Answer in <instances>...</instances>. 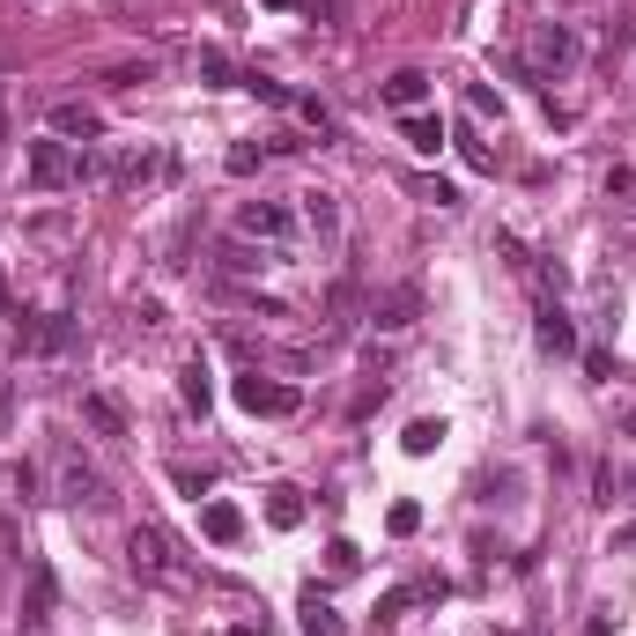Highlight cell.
Instances as JSON below:
<instances>
[{"mask_svg":"<svg viewBox=\"0 0 636 636\" xmlns=\"http://www.w3.org/2000/svg\"><path fill=\"white\" fill-rule=\"evenodd\" d=\"M570 60H577V30L570 23H540L526 38V74H563Z\"/></svg>","mask_w":636,"mask_h":636,"instance_id":"8992f818","label":"cell"},{"mask_svg":"<svg viewBox=\"0 0 636 636\" xmlns=\"http://www.w3.org/2000/svg\"><path fill=\"white\" fill-rule=\"evenodd\" d=\"M614 555H636V526H622V533H614Z\"/></svg>","mask_w":636,"mask_h":636,"instance_id":"d590c367","label":"cell"},{"mask_svg":"<svg viewBox=\"0 0 636 636\" xmlns=\"http://www.w3.org/2000/svg\"><path fill=\"white\" fill-rule=\"evenodd\" d=\"M400 134H407V141H415L422 156H437V148L452 141V126H444L437 112H400Z\"/></svg>","mask_w":636,"mask_h":636,"instance_id":"9a60e30c","label":"cell"},{"mask_svg":"<svg viewBox=\"0 0 636 636\" xmlns=\"http://www.w3.org/2000/svg\"><path fill=\"white\" fill-rule=\"evenodd\" d=\"M415 193L430 200V208H459V186H444V178H415Z\"/></svg>","mask_w":636,"mask_h":636,"instance_id":"1f68e13d","label":"cell"},{"mask_svg":"<svg viewBox=\"0 0 636 636\" xmlns=\"http://www.w3.org/2000/svg\"><path fill=\"white\" fill-rule=\"evenodd\" d=\"M415 311H422L415 289H385L378 304H370V326H378V333H400V326H415Z\"/></svg>","mask_w":636,"mask_h":636,"instance_id":"7c38bea8","label":"cell"},{"mask_svg":"<svg viewBox=\"0 0 636 636\" xmlns=\"http://www.w3.org/2000/svg\"><path fill=\"white\" fill-rule=\"evenodd\" d=\"M23 171H30V186H38V193L82 186V148H74V141H60V134H45V141H30Z\"/></svg>","mask_w":636,"mask_h":636,"instance_id":"3957f363","label":"cell"},{"mask_svg":"<svg viewBox=\"0 0 636 636\" xmlns=\"http://www.w3.org/2000/svg\"><path fill=\"white\" fill-rule=\"evenodd\" d=\"M585 636H614V614H592V622H585Z\"/></svg>","mask_w":636,"mask_h":636,"instance_id":"8d00e7d4","label":"cell"},{"mask_svg":"<svg viewBox=\"0 0 636 636\" xmlns=\"http://www.w3.org/2000/svg\"><path fill=\"white\" fill-rule=\"evenodd\" d=\"M296 222L311 230L318 245H333V237H341V200H333L326 186H318V193H304V208H296Z\"/></svg>","mask_w":636,"mask_h":636,"instance_id":"9c48e42d","label":"cell"},{"mask_svg":"<svg viewBox=\"0 0 636 636\" xmlns=\"http://www.w3.org/2000/svg\"><path fill=\"white\" fill-rule=\"evenodd\" d=\"M385 526H392V540H407V533L422 526V504H407V496H400V504L385 511Z\"/></svg>","mask_w":636,"mask_h":636,"instance_id":"f1b7e54d","label":"cell"},{"mask_svg":"<svg viewBox=\"0 0 636 636\" xmlns=\"http://www.w3.org/2000/svg\"><path fill=\"white\" fill-rule=\"evenodd\" d=\"M237 237H252V245H267V252H289L296 215L282 200H245V208H237Z\"/></svg>","mask_w":636,"mask_h":636,"instance_id":"277c9868","label":"cell"},{"mask_svg":"<svg viewBox=\"0 0 636 636\" xmlns=\"http://www.w3.org/2000/svg\"><path fill=\"white\" fill-rule=\"evenodd\" d=\"M74 333H82V326H74L67 311H45V318H15V341H23V348H38V356H60V348H74Z\"/></svg>","mask_w":636,"mask_h":636,"instance_id":"52a82bcc","label":"cell"},{"mask_svg":"<svg viewBox=\"0 0 636 636\" xmlns=\"http://www.w3.org/2000/svg\"><path fill=\"white\" fill-rule=\"evenodd\" d=\"M52 614V570L45 563H30V607H23V629H38Z\"/></svg>","mask_w":636,"mask_h":636,"instance_id":"ffe728a7","label":"cell"},{"mask_svg":"<svg viewBox=\"0 0 636 636\" xmlns=\"http://www.w3.org/2000/svg\"><path fill=\"white\" fill-rule=\"evenodd\" d=\"M82 422H89V430H97V437H134V422H126V407L119 400H112V392H82Z\"/></svg>","mask_w":636,"mask_h":636,"instance_id":"30bf717a","label":"cell"},{"mask_svg":"<svg viewBox=\"0 0 636 636\" xmlns=\"http://www.w3.org/2000/svg\"><path fill=\"white\" fill-rule=\"evenodd\" d=\"M622 193H636V171H629V163H614V171H607V200H622Z\"/></svg>","mask_w":636,"mask_h":636,"instance_id":"e575fe53","label":"cell"},{"mask_svg":"<svg viewBox=\"0 0 636 636\" xmlns=\"http://www.w3.org/2000/svg\"><path fill=\"white\" fill-rule=\"evenodd\" d=\"M267 8H311V0H267Z\"/></svg>","mask_w":636,"mask_h":636,"instance_id":"74e56055","label":"cell"},{"mask_svg":"<svg viewBox=\"0 0 636 636\" xmlns=\"http://www.w3.org/2000/svg\"><path fill=\"white\" fill-rule=\"evenodd\" d=\"M296 119L311 126V134H326V141L341 134V119H333V112H326V104H318V97H296Z\"/></svg>","mask_w":636,"mask_h":636,"instance_id":"4316f807","label":"cell"},{"mask_svg":"<svg viewBox=\"0 0 636 636\" xmlns=\"http://www.w3.org/2000/svg\"><path fill=\"white\" fill-rule=\"evenodd\" d=\"M267 526L274 533H296V526H304V496L296 489H267Z\"/></svg>","mask_w":636,"mask_h":636,"instance_id":"ac0fdd59","label":"cell"},{"mask_svg":"<svg viewBox=\"0 0 636 636\" xmlns=\"http://www.w3.org/2000/svg\"><path fill=\"white\" fill-rule=\"evenodd\" d=\"M52 481H60V504H74V511H112V481H104L74 444L52 452Z\"/></svg>","mask_w":636,"mask_h":636,"instance_id":"7a4b0ae2","label":"cell"},{"mask_svg":"<svg viewBox=\"0 0 636 636\" xmlns=\"http://www.w3.org/2000/svg\"><path fill=\"white\" fill-rule=\"evenodd\" d=\"M304 636H348V622L326 607V600H318V585L304 592Z\"/></svg>","mask_w":636,"mask_h":636,"instance_id":"d6986e66","label":"cell"},{"mask_svg":"<svg viewBox=\"0 0 636 636\" xmlns=\"http://www.w3.org/2000/svg\"><path fill=\"white\" fill-rule=\"evenodd\" d=\"M171 481H178V489H186V496H193V504H200V496H208V474H200V466H186V459L171 466Z\"/></svg>","mask_w":636,"mask_h":636,"instance_id":"d6a6232c","label":"cell"},{"mask_svg":"<svg viewBox=\"0 0 636 636\" xmlns=\"http://www.w3.org/2000/svg\"><path fill=\"white\" fill-rule=\"evenodd\" d=\"M570 8H585V0H570Z\"/></svg>","mask_w":636,"mask_h":636,"instance_id":"ab89813d","label":"cell"},{"mask_svg":"<svg viewBox=\"0 0 636 636\" xmlns=\"http://www.w3.org/2000/svg\"><path fill=\"white\" fill-rule=\"evenodd\" d=\"M282 252H259L252 237H237V245H222V274H259V267H274Z\"/></svg>","mask_w":636,"mask_h":636,"instance_id":"e0dca14e","label":"cell"},{"mask_svg":"<svg viewBox=\"0 0 636 636\" xmlns=\"http://www.w3.org/2000/svg\"><path fill=\"white\" fill-rule=\"evenodd\" d=\"M178 400H186L193 415H208V407H215V370L200 363V356H186V370H178Z\"/></svg>","mask_w":636,"mask_h":636,"instance_id":"4fadbf2b","label":"cell"},{"mask_svg":"<svg viewBox=\"0 0 636 636\" xmlns=\"http://www.w3.org/2000/svg\"><path fill=\"white\" fill-rule=\"evenodd\" d=\"M193 74L208 82V89H230V82H237V67H230L222 52H193Z\"/></svg>","mask_w":636,"mask_h":636,"instance_id":"d4e9b609","label":"cell"},{"mask_svg":"<svg viewBox=\"0 0 636 636\" xmlns=\"http://www.w3.org/2000/svg\"><path fill=\"white\" fill-rule=\"evenodd\" d=\"M533 341L548 348V356H577V326H570V311L555 304V296L533 311Z\"/></svg>","mask_w":636,"mask_h":636,"instance_id":"ba28073f","label":"cell"},{"mask_svg":"<svg viewBox=\"0 0 636 636\" xmlns=\"http://www.w3.org/2000/svg\"><path fill=\"white\" fill-rule=\"evenodd\" d=\"M200 533L215 540V548H237V540H245V511H237V504H215V496H208V504H200Z\"/></svg>","mask_w":636,"mask_h":636,"instance_id":"8fae6325","label":"cell"},{"mask_svg":"<svg viewBox=\"0 0 636 636\" xmlns=\"http://www.w3.org/2000/svg\"><path fill=\"white\" fill-rule=\"evenodd\" d=\"M326 563H333V577H356L363 555H356V540H333V548H326Z\"/></svg>","mask_w":636,"mask_h":636,"instance_id":"4dcf8cb0","label":"cell"},{"mask_svg":"<svg viewBox=\"0 0 636 636\" xmlns=\"http://www.w3.org/2000/svg\"><path fill=\"white\" fill-rule=\"evenodd\" d=\"M0 141H8V119H0Z\"/></svg>","mask_w":636,"mask_h":636,"instance_id":"f35d334b","label":"cell"},{"mask_svg":"<svg viewBox=\"0 0 636 636\" xmlns=\"http://www.w3.org/2000/svg\"><path fill=\"white\" fill-rule=\"evenodd\" d=\"M126 563H134V577H148V585H163V592L200 585V570L178 555V540L163 533V526H134V533H126Z\"/></svg>","mask_w":636,"mask_h":636,"instance_id":"6da1fadb","label":"cell"},{"mask_svg":"<svg viewBox=\"0 0 636 636\" xmlns=\"http://www.w3.org/2000/svg\"><path fill=\"white\" fill-rule=\"evenodd\" d=\"M452 148H459V163H466V171H496V148L481 141L474 126H459V134H452Z\"/></svg>","mask_w":636,"mask_h":636,"instance_id":"44dd1931","label":"cell"},{"mask_svg":"<svg viewBox=\"0 0 636 636\" xmlns=\"http://www.w3.org/2000/svg\"><path fill=\"white\" fill-rule=\"evenodd\" d=\"M237 82H245L259 104H274V112H296V89H289V82H274V74H237Z\"/></svg>","mask_w":636,"mask_h":636,"instance_id":"7402d4cb","label":"cell"},{"mask_svg":"<svg viewBox=\"0 0 636 636\" xmlns=\"http://www.w3.org/2000/svg\"><path fill=\"white\" fill-rule=\"evenodd\" d=\"M8 481H15V496H23V504H45V489H38V466H30V459L8 466Z\"/></svg>","mask_w":636,"mask_h":636,"instance_id":"83f0119b","label":"cell"},{"mask_svg":"<svg viewBox=\"0 0 636 636\" xmlns=\"http://www.w3.org/2000/svg\"><path fill=\"white\" fill-rule=\"evenodd\" d=\"M466 112H474V119H504V97H496V89H481V82H474V89H466Z\"/></svg>","mask_w":636,"mask_h":636,"instance_id":"f546056e","label":"cell"},{"mask_svg":"<svg viewBox=\"0 0 636 636\" xmlns=\"http://www.w3.org/2000/svg\"><path fill=\"white\" fill-rule=\"evenodd\" d=\"M52 134H60V141H97L104 119L89 112V104H60V112H52Z\"/></svg>","mask_w":636,"mask_h":636,"instance_id":"2e32d148","label":"cell"},{"mask_svg":"<svg viewBox=\"0 0 636 636\" xmlns=\"http://www.w3.org/2000/svg\"><path fill=\"white\" fill-rule=\"evenodd\" d=\"M15 430V378H0V437Z\"/></svg>","mask_w":636,"mask_h":636,"instance_id":"836d02e7","label":"cell"},{"mask_svg":"<svg viewBox=\"0 0 636 636\" xmlns=\"http://www.w3.org/2000/svg\"><path fill=\"white\" fill-rule=\"evenodd\" d=\"M267 156H274V141H237V148H230V178H252Z\"/></svg>","mask_w":636,"mask_h":636,"instance_id":"484cf974","label":"cell"},{"mask_svg":"<svg viewBox=\"0 0 636 636\" xmlns=\"http://www.w3.org/2000/svg\"><path fill=\"white\" fill-rule=\"evenodd\" d=\"M156 171H163V156H148V148L141 156H112V178H119V186H141V178H156Z\"/></svg>","mask_w":636,"mask_h":636,"instance_id":"cb8c5ba5","label":"cell"},{"mask_svg":"<svg viewBox=\"0 0 636 636\" xmlns=\"http://www.w3.org/2000/svg\"><path fill=\"white\" fill-rule=\"evenodd\" d=\"M378 97H385L392 112H422V97H430V74H422V67H400L385 89H378Z\"/></svg>","mask_w":636,"mask_h":636,"instance_id":"5bb4252c","label":"cell"},{"mask_svg":"<svg viewBox=\"0 0 636 636\" xmlns=\"http://www.w3.org/2000/svg\"><path fill=\"white\" fill-rule=\"evenodd\" d=\"M230 392H237V407H245V415H296V407H304V392H296V385H282V378H259V370H245Z\"/></svg>","mask_w":636,"mask_h":636,"instance_id":"5b68a950","label":"cell"},{"mask_svg":"<svg viewBox=\"0 0 636 636\" xmlns=\"http://www.w3.org/2000/svg\"><path fill=\"white\" fill-rule=\"evenodd\" d=\"M400 444H407V459H430V452H437V444H444V422H437V415L407 422V437H400Z\"/></svg>","mask_w":636,"mask_h":636,"instance_id":"603a6c76","label":"cell"}]
</instances>
